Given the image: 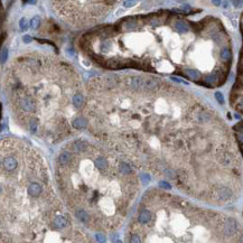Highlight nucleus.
Here are the masks:
<instances>
[{
	"label": "nucleus",
	"instance_id": "1",
	"mask_svg": "<svg viewBox=\"0 0 243 243\" xmlns=\"http://www.w3.org/2000/svg\"><path fill=\"white\" fill-rule=\"evenodd\" d=\"M220 230L225 236H234L241 231V226L234 218H226L222 221Z\"/></svg>",
	"mask_w": 243,
	"mask_h": 243
},
{
	"label": "nucleus",
	"instance_id": "2",
	"mask_svg": "<svg viewBox=\"0 0 243 243\" xmlns=\"http://www.w3.org/2000/svg\"><path fill=\"white\" fill-rule=\"evenodd\" d=\"M232 189L230 187L225 185H218L214 186V188L212 191L211 195L212 198L216 202H225V200H229L232 197Z\"/></svg>",
	"mask_w": 243,
	"mask_h": 243
},
{
	"label": "nucleus",
	"instance_id": "3",
	"mask_svg": "<svg viewBox=\"0 0 243 243\" xmlns=\"http://www.w3.org/2000/svg\"><path fill=\"white\" fill-rule=\"evenodd\" d=\"M160 88V82L154 77H146L143 80L142 90L146 92H155Z\"/></svg>",
	"mask_w": 243,
	"mask_h": 243
},
{
	"label": "nucleus",
	"instance_id": "4",
	"mask_svg": "<svg viewBox=\"0 0 243 243\" xmlns=\"http://www.w3.org/2000/svg\"><path fill=\"white\" fill-rule=\"evenodd\" d=\"M1 165H2V170H6V172H12V170H15V169L17 168L18 161L16 160V158L8 156V157H2Z\"/></svg>",
	"mask_w": 243,
	"mask_h": 243
},
{
	"label": "nucleus",
	"instance_id": "5",
	"mask_svg": "<svg viewBox=\"0 0 243 243\" xmlns=\"http://www.w3.org/2000/svg\"><path fill=\"white\" fill-rule=\"evenodd\" d=\"M194 120L198 124H205L212 121V115L207 111H197L194 113Z\"/></svg>",
	"mask_w": 243,
	"mask_h": 243
},
{
	"label": "nucleus",
	"instance_id": "6",
	"mask_svg": "<svg viewBox=\"0 0 243 243\" xmlns=\"http://www.w3.org/2000/svg\"><path fill=\"white\" fill-rule=\"evenodd\" d=\"M27 191H28L29 195L33 196V197H38L42 193H43V186L40 185L37 182H33V183L29 184V186L27 187Z\"/></svg>",
	"mask_w": 243,
	"mask_h": 243
},
{
	"label": "nucleus",
	"instance_id": "7",
	"mask_svg": "<svg viewBox=\"0 0 243 243\" xmlns=\"http://www.w3.org/2000/svg\"><path fill=\"white\" fill-rule=\"evenodd\" d=\"M67 225H69L67 218H64L63 215H57L53 220V226H54L55 229H66Z\"/></svg>",
	"mask_w": 243,
	"mask_h": 243
},
{
	"label": "nucleus",
	"instance_id": "8",
	"mask_svg": "<svg viewBox=\"0 0 243 243\" xmlns=\"http://www.w3.org/2000/svg\"><path fill=\"white\" fill-rule=\"evenodd\" d=\"M151 212L148 211V209H142L140 212V214L138 216V222L140 224H148L150 221H151Z\"/></svg>",
	"mask_w": 243,
	"mask_h": 243
},
{
	"label": "nucleus",
	"instance_id": "9",
	"mask_svg": "<svg viewBox=\"0 0 243 243\" xmlns=\"http://www.w3.org/2000/svg\"><path fill=\"white\" fill-rule=\"evenodd\" d=\"M184 74L188 77V79L195 81V82L200 81V72L196 71V70H193V69H185V70H184Z\"/></svg>",
	"mask_w": 243,
	"mask_h": 243
},
{
	"label": "nucleus",
	"instance_id": "10",
	"mask_svg": "<svg viewBox=\"0 0 243 243\" xmlns=\"http://www.w3.org/2000/svg\"><path fill=\"white\" fill-rule=\"evenodd\" d=\"M175 28H176V30H177L178 33H180V34H185V33H187L189 30V26L186 21L177 20V21L175 23Z\"/></svg>",
	"mask_w": 243,
	"mask_h": 243
},
{
	"label": "nucleus",
	"instance_id": "11",
	"mask_svg": "<svg viewBox=\"0 0 243 243\" xmlns=\"http://www.w3.org/2000/svg\"><path fill=\"white\" fill-rule=\"evenodd\" d=\"M220 57L221 60L223 61V62H225V63H229L230 61H231L232 58V53L231 51H230L229 47H223V48L220 51Z\"/></svg>",
	"mask_w": 243,
	"mask_h": 243
},
{
	"label": "nucleus",
	"instance_id": "12",
	"mask_svg": "<svg viewBox=\"0 0 243 243\" xmlns=\"http://www.w3.org/2000/svg\"><path fill=\"white\" fill-rule=\"evenodd\" d=\"M72 100H73V103L76 108H81L84 104V97L81 93H75L72 97Z\"/></svg>",
	"mask_w": 243,
	"mask_h": 243
},
{
	"label": "nucleus",
	"instance_id": "13",
	"mask_svg": "<svg viewBox=\"0 0 243 243\" xmlns=\"http://www.w3.org/2000/svg\"><path fill=\"white\" fill-rule=\"evenodd\" d=\"M73 127L75 129H82V128H85L86 127V120L84 118H76L73 122H72Z\"/></svg>",
	"mask_w": 243,
	"mask_h": 243
},
{
	"label": "nucleus",
	"instance_id": "14",
	"mask_svg": "<svg viewBox=\"0 0 243 243\" xmlns=\"http://www.w3.org/2000/svg\"><path fill=\"white\" fill-rule=\"evenodd\" d=\"M30 25H32V27L34 29H37L38 27H39V25H40V18L38 17V16L34 17L32 19V21H30Z\"/></svg>",
	"mask_w": 243,
	"mask_h": 243
},
{
	"label": "nucleus",
	"instance_id": "15",
	"mask_svg": "<svg viewBox=\"0 0 243 243\" xmlns=\"http://www.w3.org/2000/svg\"><path fill=\"white\" fill-rule=\"evenodd\" d=\"M19 27L21 30H26V29L28 28V23H27V20L25 18H21L19 21Z\"/></svg>",
	"mask_w": 243,
	"mask_h": 243
},
{
	"label": "nucleus",
	"instance_id": "16",
	"mask_svg": "<svg viewBox=\"0 0 243 243\" xmlns=\"http://www.w3.org/2000/svg\"><path fill=\"white\" fill-rule=\"evenodd\" d=\"M215 97H216V100L220 104H223L224 103V97H223V94L221 93V92H216L215 93Z\"/></svg>",
	"mask_w": 243,
	"mask_h": 243
},
{
	"label": "nucleus",
	"instance_id": "17",
	"mask_svg": "<svg viewBox=\"0 0 243 243\" xmlns=\"http://www.w3.org/2000/svg\"><path fill=\"white\" fill-rule=\"evenodd\" d=\"M137 1H138V0H126L123 5H124V7L129 8V7H131V6H133V5H136V3H137Z\"/></svg>",
	"mask_w": 243,
	"mask_h": 243
},
{
	"label": "nucleus",
	"instance_id": "18",
	"mask_svg": "<svg viewBox=\"0 0 243 243\" xmlns=\"http://www.w3.org/2000/svg\"><path fill=\"white\" fill-rule=\"evenodd\" d=\"M232 3L235 8H241L243 6V1L242 0H232Z\"/></svg>",
	"mask_w": 243,
	"mask_h": 243
},
{
	"label": "nucleus",
	"instance_id": "19",
	"mask_svg": "<svg viewBox=\"0 0 243 243\" xmlns=\"http://www.w3.org/2000/svg\"><path fill=\"white\" fill-rule=\"evenodd\" d=\"M7 58V48H5L3 47L2 48V52H1V63H5V61H6Z\"/></svg>",
	"mask_w": 243,
	"mask_h": 243
},
{
	"label": "nucleus",
	"instance_id": "20",
	"mask_svg": "<svg viewBox=\"0 0 243 243\" xmlns=\"http://www.w3.org/2000/svg\"><path fill=\"white\" fill-rule=\"evenodd\" d=\"M160 187H163V188H166V189H170V185L166 182H161L160 183Z\"/></svg>",
	"mask_w": 243,
	"mask_h": 243
},
{
	"label": "nucleus",
	"instance_id": "21",
	"mask_svg": "<svg viewBox=\"0 0 243 243\" xmlns=\"http://www.w3.org/2000/svg\"><path fill=\"white\" fill-rule=\"evenodd\" d=\"M141 178H142V180H143V184H147L149 180H150L149 175H142V176H141Z\"/></svg>",
	"mask_w": 243,
	"mask_h": 243
},
{
	"label": "nucleus",
	"instance_id": "22",
	"mask_svg": "<svg viewBox=\"0 0 243 243\" xmlns=\"http://www.w3.org/2000/svg\"><path fill=\"white\" fill-rule=\"evenodd\" d=\"M239 71H243V52L241 54V58H240V65H239Z\"/></svg>",
	"mask_w": 243,
	"mask_h": 243
},
{
	"label": "nucleus",
	"instance_id": "23",
	"mask_svg": "<svg viewBox=\"0 0 243 243\" xmlns=\"http://www.w3.org/2000/svg\"><path fill=\"white\" fill-rule=\"evenodd\" d=\"M24 42H25V43L32 42V37H30V36H25V37H24Z\"/></svg>",
	"mask_w": 243,
	"mask_h": 243
},
{
	"label": "nucleus",
	"instance_id": "24",
	"mask_svg": "<svg viewBox=\"0 0 243 243\" xmlns=\"http://www.w3.org/2000/svg\"><path fill=\"white\" fill-rule=\"evenodd\" d=\"M221 1H222V0H212V2L214 3L215 6H220V5H221Z\"/></svg>",
	"mask_w": 243,
	"mask_h": 243
},
{
	"label": "nucleus",
	"instance_id": "25",
	"mask_svg": "<svg viewBox=\"0 0 243 243\" xmlns=\"http://www.w3.org/2000/svg\"><path fill=\"white\" fill-rule=\"evenodd\" d=\"M223 6H224V8H226V7H227V2H226V1H224V5H223Z\"/></svg>",
	"mask_w": 243,
	"mask_h": 243
},
{
	"label": "nucleus",
	"instance_id": "26",
	"mask_svg": "<svg viewBox=\"0 0 243 243\" xmlns=\"http://www.w3.org/2000/svg\"><path fill=\"white\" fill-rule=\"evenodd\" d=\"M242 27H243V19H242Z\"/></svg>",
	"mask_w": 243,
	"mask_h": 243
}]
</instances>
